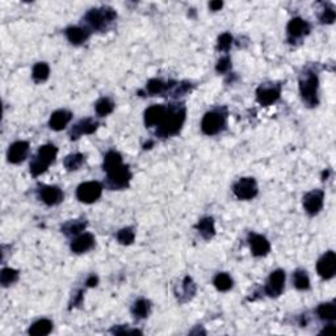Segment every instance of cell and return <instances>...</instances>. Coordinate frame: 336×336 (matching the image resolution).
<instances>
[{"label": "cell", "mask_w": 336, "mask_h": 336, "mask_svg": "<svg viewBox=\"0 0 336 336\" xmlns=\"http://www.w3.org/2000/svg\"><path fill=\"white\" fill-rule=\"evenodd\" d=\"M104 171L108 175V185L112 189H122L129 185L132 179L129 168L122 164V158L118 152L109 151L104 158Z\"/></svg>", "instance_id": "6da1fadb"}, {"label": "cell", "mask_w": 336, "mask_h": 336, "mask_svg": "<svg viewBox=\"0 0 336 336\" xmlns=\"http://www.w3.org/2000/svg\"><path fill=\"white\" fill-rule=\"evenodd\" d=\"M185 120V109L183 107H168V113L164 121L158 126L156 134L159 137H171L180 132Z\"/></svg>", "instance_id": "7a4b0ae2"}, {"label": "cell", "mask_w": 336, "mask_h": 336, "mask_svg": "<svg viewBox=\"0 0 336 336\" xmlns=\"http://www.w3.org/2000/svg\"><path fill=\"white\" fill-rule=\"evenodd\" d=\"M57 152H58V150L54 145H45L39 147L38 154L34 158V160L30 163V174L33 176H38V175L44 174L48 170L49 165L54 162Z\"/></svg>", "instance_id": "3957f363"}, {"label": "cell", "mask_w": 336, "mask_h": 336, "mask_svg": "<svg viewBox=\"0 0 336 336\" xmlns=\"http://www.w3.org/2000/svg\"><path fill=\"white\" fill-rule=\"evenodd\" d=\"M318 76L314 72H306L300 80L301 96L309 107H315L318 104Z\"/></svg>", "instance_id": "277c9868"}, {"label": "cell", "mask_w": 336, "mask_h": 336, "mask_svg": "<svg viewBox=\"0 0 336 336\" xmlns=\"http://www.w3.org/2000/svg\"><path fill=\"white\" fill-rule=\"evenodd\" d=\"M116 19V12L110 8H101V10H91L86 16V21L91 28L96 30H103Z\"/></svg>", "instance_id": "5b68a950"}, {"label": "cell", "mask_w": 336, "mask_h": 336, "mask_svg": "<svg viewBox=\"0 0 336 336\" xmlns=\"http://www.w3.org/2000/svg\"><path fill=\"white\" fill-rule=\"evenodd\" d=\"M223 128H225V116L218 110L207 112L201 122V129L206 136L218 134Z\"/></svg>", "instance_id": "8992f818"}, {"label": "cell", "mask_w": 336, "mask_h": 336, "mask_svg": "<svg viewBox=\"0 0 336 336\" xmlns=\"http://www.w3.org/2000/svg\"><path fill=\"white\" fill-rule=\"evenodd\" d=\"M101 192H103V188H101L100 183H97V181H87V183H83V184L78 187L76 197L84 204H92V202L100 198Z\"/></svg>", "instance_id": "52a82bcc"}, {"label": "cell", "mask_w": 336, "mask_h": 336, "mask_svg": "<svg viewBox=\"0 0 336 336\" xmlns=\"http://www.w3.org/2000/svg\"><path fill=\"white\" fill-rule=\"evenodd\" d=\"M234 194L239 200H251L258 194V184L255 179L243 178L234 185Z\"/></svg>", "instance_id": "ba28073f"}, {"label": "cell", "mask_w": 336, "mask_h": 336, "mask_svg": "<svg viewBox=\"0 0 336 336\" xmlns=\"http://www.w3.org/2000/svg\"><path fill=\"white\" fill-rule=\"evenodd\" d=\"M317 271L322 278L330 280L335 276L336 272V256L333 251L326 252L317 264Z\"/></svg>", "instance_id": "9c48e42d"}, {"label": "cell", "mask_w": 336, "mask_h": 336, "mask_svg": "<svg viewBox=\"0 0 336 336\" xmlns=\"http://www.w3.org/2000/svg\"><path fill=\"white\" fill-rule=\"evenodd\" d=\"M281 94V88L278 86H267V84H263L256 91V99H258L259 104L260 105H264V107H268L271 104L276 103L280 97Z\"/></svg>", "instance_id": "30bf717a"}, {"label": "cell", "mask_w": 336, "mask_h": 336, "mask_svg": "<svg viewBox=\"0 0 336 336\" xmlns=\"http://www.w3.org/2000/svg\"><path fill=\"white\" fill-rule=\"evenodd\" d=\"M285 286V272L281 269L272 272L268 278V282L265 285V293L269 297H278L282 293Z\"/></svg>", "instance_id": "8fae6325"}, {"label": "cell", "mask_w": 336, "mask_h": 336, "mask_svg": "<svg viewBox=\"0 0 336 336\" xmlns=\"http://www.w3.org/2000/svg\"><path fill=\"white\" fill-rule=\"evenodd\" d=\"M323 198L324 193L319 189H315V191H311L309 193L305 194L304 197V206L305 210L310 216H315L320 212L322 206H323Z\"/></svg>", "instance_id": "7c38bea8"}, {"label": "cell", "mask_w": 336, "mask_h": 336, "mask_svg": "<svg viewBox=\"0 0 336 336\" xmlns=\"http://www.w3.org/2000/svg\"><path fill=\"white\" fill-rule=\"evenodd\" d=\"M168 113V107L163 105H152L145 112V123L147 128L159 126L164 121Z\"/></svg>", "instance_id": "4fadbf2b"}, {"label": "cell", "mask_w": 336, "mask_h": 336, "mask_svg": "<svg viewBox=\"0 0 336 336\" xmlns=\"http://www.w3.org/2000/svg\"><path fill=\"white\" fill-rule=\"evenodd\" d=\"M28 152H29V143L19 141V142H15L10 146L7 158H8V162L17 164V163L23 162L28 155Z\"/></svg>", "instance_id": "5bb4252c"}, {"label": "cell", "mask_w": 336, "mask_h": 336, "mask_svg": "<svg viewBox=\"0 0 336 336\" xmlns=\"http://www.w3.org/2000/svg\"><path fill=\"white\" fill-rule=\"evenodd\" d=\"M39 197L46 205L53 206V205L61 204L62 200H63V192L58 187L46 185V187H42L39 189Z\"/></svg>", "instance_id": "9a60e30c"}, {"label": "cell", "mask_w": 336, "mask_h": 336, "mask_svg": "<svg viewBox=\"0 0 336 336\" xmlns=\"http://www.w3.org/2000/svg\"><path fill=\"white\" fill-rule=\"evenodd\" d=\"M286 30H288L289 39H298L309 33L310 26H309V24H307L305 20L300 19V17H296V19H293L290 23L288 24V29Z\"/></svg>", "instance_id": "2e32d148"}, {"label": "cell", "mask_w": 336, "mask_h": 336, "mask_svg": "<svg viewBox=\"0 0 336 336\" xmlns=\"http://www.w3.org/2000/svg\"><path fill=\"white\" fill-rule=\"evenodd\" d=\"M249 246H251L252 254L255 256H264L267 255L271 249L269 242L265 239L264 236L258 235V234H251L249 235Z\"/></svg>", "instance_id": "e0dca14e"}, {"label": "cell", "mask_w": 336, "mask_h": 336, "mask_svg": "<svg viewBox=\"0 0 336 336\" xmlns=\"http://www.w3.org/2000/svg\"><path fill=\"white\" fill-rule=\"evenodd\" d=\"M95 244V238L92 234H81L76 236L71 243V249L75 254H83V252L90 251Z\"/></svg>", "instance_id": "ac0fdd59"}, {"label": "cell", "mask_w": 336, "mask_h": 336, "mask_svg": "<svg viewBox=\"0 0 336 336\" xmlns=\"http://www.w3.org/2000/svg\"><path fill=\"white\" fill-rule=\"evenodd\" d=\"M71 113H70L68 110H57V112H54V113L52 114V117H50L49 125H50V128H52L53 130L59 132V130H63L66 126H67V123L71 120Z\"/></svg>", "instance_id": "d6986e66"}, {"label": "cell", "mask_w": 336, "mask_h": 336, "mask_svg": "<svg viewBox=\"0 0 336 336\" xmlns=\"http://www.w3.org/2000/svg\"><path fill=\"white\" fill-rule=\"evenodd\" d=\"M99 123L92 118H86V120L79 121L71 130V139H78L83 134H92L97 129Z\"/></svg>", "instance_id": "ffe728a7"}, {"label": "cell", "mask_w": 336, "mask_h": 336, "mask_svg": "<svg viewBox=\"0 0 336 336\" xmlns=\"http://www.w3.org/2000/svg\"><path fill=\"white\" fill-rule=\"evenodd\" d=\"M66 36H67L68 41L74 44V45H79L81 42H84L90 36V32L87 29L79 28V26H72L66 30Z\"/></svg>", "instance_id": "44dd1931"}, {"label": "cell", "mask_w": 336, "mask_h": 336, "mask_svg": "<svg viewBox=\"0 0 336 336\" xmlns=\"http://www.w3.org/2000/svg\"><path fill=\"white\" fill-rule=\"evenodd\" d=\"M53 330V323L49 319H39L36 323H33L29 328V335L33 336H45L49 335Z\"/></svg>", "instance_id": "7402d4cb"}, {"label": "cell", "mask_w": 336, "mask_h": 336, "mask_svg": "<svg viewBox=\"0 0 336 336\" xmlns=\"http://www.w3.org/2000/svg\"><path fill=\"white\" fill-rule=\"evenodd\" d=\"M196 229L198 230V233L202 235V238L205 239H212L216 234V227H214V221L213 218L206 217V218H202L200 222L196 225Z\"/></svg>", "instance_id": "603a6c76"}, {"label": "cell", "mask_w": 336, "mask_h": 336, "mask_svg": "<svg viewBox=\"0 0 336 336\" xmlns=\"http://www.w3.org/2000/svg\"><path fill=\"white\" fill-rule=\"evenodd\" d=\"M132 313H133V315L137 318V319H142V318H146L150 313V302L146 300L136 301L132 307Z\"/></svg>", "instance_id": "cb8c5ba5"}, {"label": "cell", "mask_w": 336, "mask_h": 336, "mask_svg": "<svg viewBox=\"0 0 336 336\" xmlns=\"http://www.w3.org/2000/svg\"><path fill=\"white\" fill-rule=\"evenodd\" d=\"M87 226V223L84 222L81 220H75V221H70L66 225H63L62 227V231L66 234V235H78L79 233H81L84 229Z\"/></svg>", "instance_id": "d4e9b609"}, {"label": "cell", "mask_w": 336, "mask_h": 336, "mask_svg": "<svg viewBox=\"0 0 336 336\" xmlns=\"http://www.w3.org/2000/svg\"><path fill=\"white\" fill-rule=\"evenodd\" d=\"M318 315L322 320L332 322L336 319V306L333 304H322L317 310Z\"/></svg>", "instance_id": "484cf974"}, {"label": "cell", "mask_w": 336, "mask_h": 336, "mask_svg": "<svg viewBox=\"0 0 336 336\" xmlns=\"http://www.w3.org/2000/svg\"><path fill=\"white\" fill-rule=\"evenodd\" d=\"M95 109H96V113L99 114V116H108V114L113 112L114 104L113 101L109 100L108 97H103V99L97 101L96 105H95Z\"/></svg>", "instance_id": "4316f807"}, {"label": "cell", "mask_w": 336, "mask_h": 336, "mask_svg": "<svg viewBox=\"0 0 336 336\" xmlns=\"http://www.w3.org/2000/svg\"><path fill=\"white\" fill-rule=\"evenodd\" d=\"M214 286L220 291H227L233 288V280L227 273H218L214 278Z\"/></svg>", "instance_id": "83f0119b"}, {"label": "cell", "mask_w": 336, "mask_h": 336, "mask_svg": "<svg viewBox=\"0 0 336 336\" xmlns=\"http://www.w3.org/2000/svg\"><path fill=\"white\" fill-rule=\"evenodd\" d=\"M293 282L294 286L300 290H306V289L310 288V280H309V276H307L306 271H297L293 275Z\"/></svg>", "instance_id": "f1b7e54d"}, {"label": "cell", "mask_w": 336, "mask_h": 336, "mask_svg": "<svg viewBox=\"0 0 336 336\" xmlns=\"http://www.w3.org/2000/svg\"><path fill=\"white\" fill-rule=\"evenodd\" d=\"M49 74H50V70H49V66L44 62H39L37 63L34 67H33V79L37 81V83H42L49 78Z\"/></svg>", "instance_id": "f546056e"}, {"label": "cell", "mask_w": 336, "mask_h": 336, "mask_svg": "<svg viewBox=\"0 0 336 336\" xmlns=\"http://www.w3.org/2000/svg\"><path fill=\"white\" fill-rule=\"evenodd\" d=\"M84 162V155L83 154H70V155L66 156L65 159V165L68 171H74V170H78Z\"/></svg>", "instance_id": "4dcf8cb0"}, {"label": "cell", "mask_w": 336, "mask_h": 336, "mask_svg": "<svg viewBox=\"0 0 336 336\" xmlns=\"http://www.w3.org/2000/svg\"><path fill=\"white\" fill-rule=\"evenodd\" d=\"M17 277H19V272L16 269L12 268H4L2 271V275H0V281L3 286H8V285L13 284L16 281Z\"/></svg>", "instance_id": "1f68e13d"}, {"label": "cell", "mask_w": 336, "mask_h": 336, "mask_svg": "<svg viewBox=\"0 0 336 336\" xmlns=\"http://www.w3.org/2000/svg\"><path fill=\"white\" fill-rule=\"evenodd\" d=\"M170 87H171V86H168V84H165L164 81L162 80H159V79H151V80L147 83V91H149V94L151 95L163 94V92Z\"/></svg>", "instance_id": "d6a6232c"}, {"label": "cell", "mask_w": 336, "mask_h": 336, "mask_svg": "<svg viewBox=\"0 0 336 336\" xmlns=\"http://www.w3.org/2000/svg\"><path fill=\"white\" fill-rule=\"evenodd\" d=\"M134 231H133L130 227H126V229H122L118 231V234H117V239H118V242L121 243V244H125V246H129V244H132L133 242H134Z\"/></svg>", "instance_id": "836d02e7"}, {"label": "cell", "mask_w": 336, "mask_h": 336, "mask_svg": "<svg viewBox=\"0 0 336 336\" xmlns=\"http://www.w3.org/2000/svg\"><path fill=\"white\" fill-rule=\"evenodd\" d=\"M233 44V36L230 33H223L222 36L218 38V49L223 50V52H227Z\"/></svg>", "instance_id": "e575fe53"}, {"label": "cell", "mask_w": 336, "mask_h": 336, "mask_svg": "<svg viewBox=\"0 0 336 336\" xmlns=\"http://www.w3.org/2000/svg\"><path fill=\"white\" fill-rule=\"evenodd\" d=\"M183 288H184V293L187 298H191L194 294V291H196V285L192 281L191 277H185L184 282H183Z\"/></svg>", "instance_id": "d590c367"}, {"label": "cell", "mask_w": 336, "mask_h": 336, "mask_svg": "<svg viewBox=\"0 0 336 336\" xmlns=\"http://www.w3.org/2000/svg\"><path fill=\"white\" fill-rule=\"evenodd\" d=\"M320 21L323 24H332L335 21V11L332 8H326L320 15Z\"/></svg>", "instance_id": "8d00e7d4"}, {"label": "cell", "mask_w": 336, "mask_h": 336, "mask_svg": "<svg viewBox=\"0 0 336 336\" xmlns=\"http://www.w3.org/2000/svg\"><path fill=\"white\" fill-rule=\"evenodd\" d=\"M230 67H231V61H230L229 57H225V58H221L220 61H218L216 68H217V71L221 72V74H223V72L229 71Z\"/></svg>", "instance_id": "74e56055"}, {"label": "cell", "mask_w": 336, "mask_h": 336, "mask_svg": "<svg viewBox=\"0 0 336 336\" xmlns=\"http://www.w3.org/2000/svg\"><path fill=\"white\" fill-rule=\"evenodd\" d=\"M209 7L213 11H220L221 8H222V7H223V3H222V2H212Z\"/></svg>", "instance_id": "f35d334b"}, {"label": "cell", "mask_w": 336, "mask_h": 336, "mask_svg": "<svg viewBox=\"0 0 336 336\" xmlns=\"http://www.w3.org/2000/svg\"><path fill=\"white\" fill-rule=\"evenodd\" d=\"M97 282H99V280H97L96 276H91V277L87 280L88 286H96Z\"/></svg>", "instance_id": "ab89813d"}, {"label": "cell", "mask_w": 336, "mask_h": 336, "mask_svg": "<svg viewBox=\"0 0 336 336\" xmlns=\"http://www.w3.org/2000/svg\"><path fill=\"white\" fill-rule=\"evenodd\" d=\"M332 330H333V326H332V324H330V326L324 327L323 331H322V333H328V332H331Z\"/></svg>", "instance_id": "60d3db41"}]
</instances>
